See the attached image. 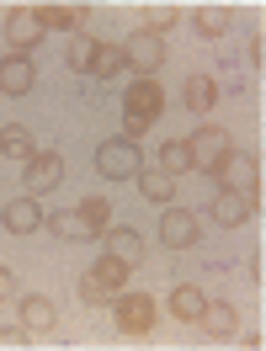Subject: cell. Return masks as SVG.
I'll return each mask as SVG.
<instances>
[{
  "mask_svg": "<svg viewBox=\"0 0 266 351\" xmlns=\"http://www.w3.org/2000/svg\"><path fill=\"white\" fill-rule=\"evenodd\" d=\"M96 171L107 176V181H128V176L144 171V154H138V144H128V138H107V144L96 149Z\"/></svg>",
  "mask_w": 266,
  "mask_h": 351,
  "instance_id": "cell-3",
  "label": "cell"
},
{
  "mask_svg": "<svg viewBox=\"0 0 266 351\" xmlns=\"http://www.w3.org/2000/svg\"><path fill=\"white\" fill-rule=\"evenodd\" d=\"M202 38H223L229 32V5H197V16H192Z\"/></svg>",
  "mask_w": 266,
  "mask_h": 351,
  "instance_id": "cell-24",
  "label": "cell"
},
{
  "mask_svg": "<svg viewBox=\"0 0 266 351\" xmlns=\"http://www.w3.org/2000/svg\"><path fill=\"white\" fill-rule=\"evenodd\" d=\"M160 240L171 245V250H192V245L202 240L197 213H186V208H176V202H165V213H160Z\"/></svg>",
  "mask_w": 266,
  "mask_h": 351,
  "instance_id": "cell-5",
  "label": "cell"
},
{
  "mask_svg": "<svg viewBox=\"0 0 266 351\" xmlns=\"http://www.w3.org/2000/svg\"><path fill=\"white\" fill-rule=\"evenodd\" d=\"M11 293H16V277H11L5 266H0V298H11Z\"/></svg>",
  "mask_w": 266,
  "mask_h": 351,
  "instance_id": "cell-32",
  "label": "cell"
},
{
  "mask_svg": "<svg viewBox=\"0 0 266 351\" xmlns=\"http://www.w3.org/2000/svg\"><path fill=\"white\" fill-rule=\"evenodd\" d=\"M96 38H69V69H90L96 64Z\"/></svg>",
  "mask_w": 266,
  "mask_h": 351,
  "instance_id": "cell-27",
  "label": "cell"
},
{
  "mask_svg": "<svg viewBox=\"0 0 266 351\" xmlns=\"http://www.w3.org/2000/svg\"><path fill=\"white\" fill-rule=\"evenodd\" d=\"M171 27H176V5H149V11H144V32H171Z\"/></svg>",
  "mask_w": 266,
  "mask_h": 351,
  "instance_id": "cell-28",
  "label": "cell"
},
{
  "mask_svg": "<svg viewBox=\"0 0 266 351\" xmlns=\"http://www.w3.org/2000/svg\"><path fill=\"white\" fill-rule=\"evenodd\" d=\"M138 192H144L149 202H171V192H176V181H171V176L160 171V165H155V171L144 165V171H138Z\"/></svg>",
  "mask_w": 266,
  "mask_h": 351,
  "instance_id": "cell-19",
  "label": "cell"
},
{
  "mask_svg": "<svg viewBox=\"0 0 266 351\" xmlns=\"http://www.w3.org/2000/svg\"><path fill=\"white\" fill-rule=\"evenodd\" d=\"M123 69H128L123 43H101V48H96V64H90V75H96V80H112V75H123Z\"/></svg>",
  "mask_w": 266,
  "mask_h": 351,
  "instance_id": "cell-17",
  "label": "cell"
},
{
  "mask_svg": "<svg viewBox=\"0 0 266 351\" xmlns=\"http://www.w3.org/2000/svg\"><path fill=\"white\" fill-rule=\"evenodd\" d=\"M128 271H133L128 261H117V256H101V261L90 266L86 277H90V282H101L107 293H123V282H128Z\"/></svg>",
  "mask_w": 266,
  "mask_h": 351,
  "instance_id": "cell-16",
  "label": "cell"
},
{
  "mask_svg": "<svg viewBox=\"0 0 266 351\" xmlns=\"http://www.w3.org/2000/svg\"><path fill=\"white\" fill-rule=\"evenodd\" d=\"M43 223L59 234V240H90V234H86V219H80L75 208H59V213H48Z\"/></svg>",
  "mask_w": 266,
  "mask_h": 351,
  "instance_id": "cell-20",
  "label": "cell"
},
{
  "mask_svg": "<svg viewBox=\"0 0 266 351\" xmlns=\"http://www.w3.org/2000/svg\"><path fill=\"white\" fill-rule=\"evenodd\" d=\"M112 319H117L123 335H149L155 319H160V308H155L149 293H117V298H112Z\"/></svg>",
  "mask_w": 266,
  "mask_h": 351,
  "instance_id": "cell-2",
  "label": "cell"
},
{
  "mask_svg": "<svg viewBox=\"0 0 266 351\" xmlns=\"http://www.w3.org/2000/svg\"><path fill=\"white\" fill-rule=\"evenodd\" d=\"M160 107H165V90H160L155 80H149V75H138V80L128 86V112H123V117L155 123V117H160Z\"/></svg>",
  "mask_w": 266,
  "mask_h": 351,
  "instance_id": "cell-8",
  "label": "cell"
},
{
  "mask_svg": "<svg viewBox=\"0 0 266 351\" xmlns=\"http://www.w3.org/2000/svg\"><path fill=\"white\" fill-rule=\"evenodd\" d=\"M202 304H208V298H202V287H176V293H171V314L186 319V325H197Z\"/></svg>",
  "mask_w": 266,
  "mask_h": 351,
  "instance_id": "cell-23",
  "label": "cell"
},
{
  "mask_svg": "<svg viewBox=\"0 0 266 351\" xmlns=\"http://www.w3.org/2000/svg\"><path fill=\"white\" fill-rule=\"evenodd\" d=\"M38 16H43V27L75 32V27H86V5H38Z\"/></svg>",
  "mask_w": 266,
  "mask_h": 351,
  "instance_id": "cell-21",
  "label": "cell"
},
{
  "mask_svg": "<svg viewBox=\"0 0 266 351\" xmlns=\"http://www.w3.org/2000/svg\"><path fill=\"white\" fill-rule=\"evenodd\" d=\"M123 53H128V64L138 69V75H155V69L165 64V38H155V32H133L128 43H123Z\"/></svg>",
  "mask_w": 266,
  "mask_h": 351,
  "instance_id": "cell-9",
  "label": "cell"
},
{
  "mask_svg": "<svg viewBox=\"0 0 266 351\" xmlns=\"http://www.w3.org/2000/svg\"><path fill=\"white\" fill-rule=\"evenodd\" d=\"M213 219H219L223 229H240V223L250 219V197H240V192H219V197H213Z\"/></svg>",
  "mask_w": 266,
  "mask_h": 351,
  "instance_id": "cell-15",
  "label": "cell"
},
{
  "mask_svg": "<svg viewBox=\"0 0 266 351\" xmlns=\"http://www.w3.org/2000/svg\"><path fill=\"white\" fill-rule=\"evenodd\" d=\"M186 154H192V171H208V176H213V165L229 154V133H223L219 123H202V128L186 138Z\"/></svg>",
  "mask_w": 266,
  "mask_h": 351,
  "instance_id": "cell-4",
  "label": "cell"
},
{
  "mask_svg": "<svg viewBox=\"0 0 266 351\" xmlns=\"http://www.w3.org/2000/svg\"><path fill=\"white\" fill-rule=\"evenodd\" d=\"M197 325L213 335V341H229L234 330H240V314H234V304H202Z\"/></svg>",
  "mask_w": 266,
  "mask_h": 351,
  "instance_id": "cell-13",
  "label": "cell"
},
{
  "mask_svg": "<svg viewBox=\"0 0 266 351\" xmlns=\"http://www.w3.org/2000/svg\"><path fill=\"white\" fill-rule=\"evenodd\" d=\"M213 176L223 181V192H240V197H256V202H261V171H256V154L229 149L219 165H213Z\"/></svg>",
  "mask_w": 266,
  "mask_h": 351,
  "instance_id": "cell-1",
  "label": "cell"
},
{
  "mask_svg": "<svg viewBox=\"0 0 266 351\" xmlns=\"http://www.w3.org/2000/svg\"><path fill=\"white\" fill-rule=\"evenodd\" d=\"M101 240H107V256H117V261H128V266L144 261V240H138L133 229H107Z\"/></svg>",
  "mask_w": 266,
  "mask_h": 351,
  "instance_id": "cell-14",
  "label": "cell"
},
{
  "mask_svg": "<svg viewBox=\"0 0 266 351\" xmlns=\"http://www.w3.org/2000/svg\"><path fill=\"white\" fill-rule=\"evenodd\" d=\"M245 59H250V69H261V64H266V38H261V32L250 38V48H245Z\"/></svg>",
  "mask_w": 266,
  "mask_h": 351,
  "instance_id": "cell-30",
  "label": "cell"
},
{
  "mask_svg": "<svg viewBox=\"0 0 266 351\" xmlns=\"http://www.w3.org/2000/svg\"><path fill=\"white\" fill-rule=\"evenodd\" d=\"M213 96H219V86H213L208 75H192V80L181 86V101H186L192 112H208V107H213Z\"/></svg>",
  "mask_w": 266,
  "mask_h": 351,
  "instance_id": "cell-22",
  "label": "cell"
},
{
  "mask_svg": "<svg viewBox=\"0 0 266 351\" xmlns=\"http://www.w3.org/2000/svg\"><path fill=\"white\" fill-rule=\"evenodd\" d=\"M27 197H38V192H53V186H59V181H64V160H59V154L53 149H43V154H32V160H27Z\"/></svg>",
  "mask_w": 266,
  "mask_h": 351,
  "instance_id": "cell-7",
  "label": "cell"
},
{
  "mask_svg": "<svg viewBox=\"0 0 266 351\" xmlns=\"http://www.w3.org/2000/svg\"><path fill=\"white\" fill-rule=\"evenodd\" d=\"M32 80H38L32 53H11V59H0V96H27Z\"/></svg>",
  "mask_w": 266,
  "mask_h": 351,
  "instance_id": "cell-10",
  "label": "cell"
},
{
  "mask_svg": "<svg viewBox=\"0 0 266 351\" xmlns=\"http://www.w3.org/2000/svg\"><path fill=\"white\" fill-rule=\"evenodd\" d=\"M22 341H27V330H22V325H16V330H0V346H5V351L22 346Z\"/></svg>",
  "mask_w": 266,
  "mask_h": 351,
  "instance_id": "cell-31",
  "label": "cell"
},
{
  "mask_svg": "<svg viewBox=\"0 0 266 351\" xmlns=\"http://www.w3.org/2000/svg\"><path fill=\"white\" fill-rule=\"evenodd\" d=\"M0 154H5V160H32V133L27 128H16V123H11V128H0Z\"/></svg>",
  "mask_w": 266,
  "mask_h": 351,
  "instance_id": "cell-25",
  "label": "cell"
},
{
  "mask_svg": "<svg viewBox=\"0 0 266 351\" xmlns=\"http://www.w3.org/2000/svg\"><path fill=\"white\" fill-rule=\"evenodd\" d=\"M80 298H86V304H112L117 293H107L101 282H90V277H80Z\"/></svg>",
  "mask_w": 266,
  "mask_h": 351,
  "instance_id": "cell-29",
  "label": "cell"
},
{
  "mask_svg": "<svg viewBox=\"0 0 266 351\" xmlns=\"http://www.w3.org/2000/svg\"><path fill=\"white\" fill-rule=\"evenodd\" d=\"M53 325H59V308L48 304V293H27L22 298V330L27 335H48Z\"/></svg>",
  "mask_w": 266,
  "mask_h": 351,
  "instance_id": "cell-11",
  "label": "cell"
},
{
  "mask_svg": "<svg viewBox=\"0 0 266 351\" xmlns=\"http://www.w3.org/2000/svg\"><path fill=\"white\" fill-rule=\"evenodd\" d=\"M160 171L171 176V181L192 171V154H186V138H176V144H165V149H160Z\"/></svg>",
  "mask_w": 266,
  "mask_h": 351,
  "instance_id": "cell-26",
  "label": "cell"
},
{
  "mask_svg": "<svg viewBox=\"0 0 266 351\" xmlns=\"http://www.w3.org/2000/svg\"><path fill=\"white\" fill-rule=\"evenodd\" d=\"M43 16H38V5H16L11 16H5V38H11V48L16 53H27V48H38L43 43Z\"/></svg>",
  "mask_w": 266,
  "mask_h": 351,
  "instance_id": "cell-6",
  "label": "cell"
},
{
  "mask_svg": "<svg viewBox=\"0 0 266 351\" xmlns=\"http://www.w3.org/2000/svg\"><path fill=\"white\" fill-rule=\"evenodd\" d=\"M75 213L86 219V234H107V229H112V202L107 197H86Z\"/></svg>",
  "mask_w": 266,
  "mask_h": 351,
  "instance_id": "cell-18",
  "label": "cell"
},
{
  "mask_svg": "<svg viewBox=\"0 0 266 351\" xmlns=\"http://www.w3.org/2000/svg\"><path fill=\"white\" fill-rule=\"evenodd\" d=\"M43 219H48V213L38 208V197H16V202H5V208H0V223H5L11 234H32Z\"/></svg>",
  "mask_w": 266,
  "mask_h": 351,
  "instance_id": "cell-12",
  "label": "cell"
}]
</instances>
